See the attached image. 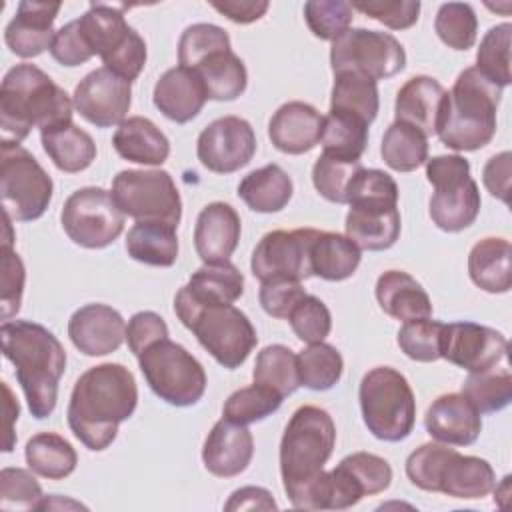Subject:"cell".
Returning <instances> with one entry per match:
<instances>
[{
  "instance_id": "obj_1",
  "label": "cell",
  "mask_w": 512,
  "mask_h": 512,
  "mask_svg": "<svg viewBox=\"0 0 512 512\" xmlns=\"http://www.w3.org/2000/svg\"><path fill=\"white\" fill-rule=\"evenodd\" d=\"M138 404L134 374L116 362L88 368L74 384L66 418L72 434L92 452L106 450Z\"/></svg>"
},
{
  "instance_id": "obj_2",
  "label": "cell",
  "mask_w": 512,
  "mask_h": 512,
  "mask_svg": "<svg viewBox=\"0 0 512 512\" xmlns=\"http://www.w3.org/2000/svg\"><path fill=\"white\" fill-rule=\"evenodd\" d=\"M2 352L16 368V380L24 390L34 418H48L58 400V384L66 370V350L42 324L30 320L2 322Z\"/></svg>"
},
{
  "instance_id": "obj_3",
  "label": "cell",
  "mask_w": 512,
  "mask_h": 512,
  "mask_svg": "<svg viewBox=\"0 0 512 512\" xmlns=\"http://www.w3.org/2000/svg\"><path fill=\"white\" fill-rule=\"evenodd\" d=\"M74 100L34 64L12 66L0 84L2 142L20 144L30 130L72 122Z\"/></svg>"
},
{
  "instance_id": "obj_4",
  "label": "cell",
  "mask_w": 512,
  "mask_h": 512,
  "mask_svg": "<svg viewBox=\"0 0 512 512\" xmlns=\"http://www.w3.org/2000/svg\"><path fill=\"white\" fill-rule=\"evenodd\" d=\"M502 88L486 78L476 66L464 68L452 90L438 128L444 146L456 152H474L490 144L496 134V110Z\"/></svg>"
},
{
  "instance_id": "obj_5",
  "label": "cell",
  "mask_w": 512,
  "mask_h": 512,
  "mask_svg": "<svg viewBox=\"0 0 512 512\" xmlns=\"http://www.w3.org/2000/svg\"><path fill=\"white\" fill-rule=\"evenodd\" d=\"M336 444L332 416L320 406H300L288 420L280 442V476L296 508L308 486L324 472Z\"/></svg>"
},
{
  "instance_id": "obj_6",
  "label": "cell",
  "mask_w": 512,
  "mask_h": 512,
  "mask_svg": "<svg viewBox=\"0 0 512 512\" xmlns=\"http://www.w3.org/2000/svg\"><path fill=\"white\" fill-rule=\"evenodd\" d=\"M406 476L420 490L462 500L484 498L496 488V474L488 460L464 456L442 442L416 448L406 458Z\"/></svg>"
},
{
  "instance_id": "obj_7",
  "label": "cell",
  "mask_w": 512,
  "mask_h": 512,
  "mask_svg": "<svg viewBox=\"0 0 512 512\" xmlns=\"http://www.w3.org/2000/svg\"><path fill=\"white\" fill-rule=\"evenodd\" d=\"M174 312L202 348L228 370L242 366L258 342L248 316L232 304H198L180 288Z\"/></svg>"
},
{
  "instance_id": "obj_8",
  "label": "cell",
  "mask_w": 512,
  "mask_h": 512,
  "mask_svg": "<svg viewBox=\"0 0 512 512\" xmlns=\"http://www.w3.org/2000/svg\"><path fill=\"white\" fill-rule=\"evenodd\" d=\"M362 420L374 438L400 442L416 422L414 392L404 374L390 366L368 370L358 388Z\"/></svg>"
},
{
  "instance_id": "obj_9",
  "label": "cell",
  "mask_w": 512,
  "mask_h": 512,
  "mask_svg": "<svg viewBox=\"0 0 512 512\" xmlns=\"http://www.w3.org/2000/svg\"><path fill=\"white\" fill-rule=\"evenodd\" d=\"M426 178L434 186L430 218L444 232H460L478 218L482 198L470 176V162L460 154L432 156L426 160Z\"/></svg>"
},
{
  "instance_id": "obj_10",
  "label": "cell",
  "mask_w": 512,
  "mask_h": 512,
  "mask_svg": "<svg viewBox=\"0 0 512 512\" xmlns=\"http://www.w3.org/2000/svg\"><path fill=\"white\" fill-rule=\"evenodd\" d=\"M138 364L150 390L172 406H192L206 392V372L202 364L170 338L148 346L138 356Z\"/></svg>"
},
{
  "instance_id": "obj_11",
  "label": "cell",
  "mask_w": 512,
  "mask_h": 512,
  "mask_svg": "<svg viewBox=\"0 0 512 512\" xmlns=\"http://www.w3.org/2000/svg\"><path fill=\"white\" fill-rule=\"evenodd\" d=\"M54 184L38 160L20 144L0 146V198L12 222L40 218L52 200Z\"/></svg>"
},
{
  "instance_id": "obj_12",
  "label": "cell",
  "mask_w": 512,
  "mask_h": 512,
  "mask_svg": "<svg viewBox=\"0 0 512 512\" xmlns=\"http://www.w3.org/2000/svg\"><path fill=\"white\" fill-rule=\"evenodd\" d=\"M112 198L136 222H164L178 228L182 200L166 170H122L112 180Z\"/></svg>"
},
{
  "instance_id": "obj_13",
  "label": "cell",
  "mask_w": 512,
  "mask_h": 512,
  "mask_svg": "<svg viewBox=\"0 0 512 512\" xmlns=\"http://www.w3.org/2000/svg\"><path fill=\"white\" fill-rule=\"evenodd\" d=\"M332 72H358L372 80L396 76L406 66L404 46L388 32L348 28L330 46Z\"/></svg>"
},
{
  "instance_id": "obj_14",
  "label": "cell",
  "mask_w": 512,
  "mask_h": 512,
  "mask_svg": "<svg viewBox=\"0 0 512 512\" xmlns=\"http://www.w3.org/2000/svg\"><path fill=\"white\" fill-rule=\"evenodd\" d=\"M60 222L74 244L90 250L106 248L124 230V214L116 206L112 192L100 186L72 192L62 206Z\"/></svg>"
},
{
  "instance_id": "obj_15",
  "label": "cell",
  "mask_w": 512,
  "mask_h": 512,
  "mask_svg": "<svg viewBox=\"0 0 512 512\" xmlns=\"http://www.w3.org/2000/svg\"><path fill=\"white\" fill-rule=\"evenodd\" d=\"M318 230L298 228V230H272L262 236L256 244L250 260L252 274L260 280H306L312 276L310 246Z\"/></svg>"
},
{
  "instance_id": "obj_16",
  "label": "cell",
  "mask_w": 512,
  "mask_h": 512,
  "mask_svg": "<svg viewBox=\"0 0 512 512\" xmlns=\"http://www.w3.org/2000/svg\"><path fill=\"white\" fill-rule=\"evenodd\" d=\"M256 154V134L248 120L222 116L210 122L198 136L196 156L204 168L216 174H232Z\"/></svg>"
},
{
  "instance_id": "obj_17",
  "label": "cell",
  "mask_w": 512,
  "mask_h": 512,
  "mask_svg": "<svg viewBox=\"0 0 512 512\" xmlns=\"http://www.w3.org/2000/svg\"><path fill=\"white\" fill-rule=\"evenodd\" d=\"M508 352V340L502 332L474 324L452 322L444 324L440 358L468 372H484L498 366Z\"/></svg>"
},
{
  "instance_id": "obj_18",
  "label": "cell",
  "mask_w": 512,
  "mask_h": 512,
  "mask_svg": "<svg viewBox=\"0 0 512 512\" xmlns=\"http://www.w3.org/2000/svg\"><path fill=\"white\" fill-rule=\"evenodd\" d=\"M132 104V82L108 68H96L86 74L74 90V108L98 128L122 124Z\"/></svg>"
},
{
  "instance_id": "obj_19",
  "label": "cell",
  "mask_w": 512,
  "mask_h": 512,
  "mask_svg": "<svg viewBox=\"0 0 512 512\" xmlns=\"http://www.w3.org/2000/svg\"><path fill=\"white\" fill-rule=\"evenodd\" d=\"M328 510H346L364 496L384 492L392 482L390 464L370 452H354L340 460L330 472Z\"/></svg>"
},
{
  "instance_id": "obj_20",
  "label": "cell",
  "mask_w": 512,
  "mask_h": 512,
  "mask_svg": "<svg viewBox=\"0 0 512 512\" xmlns=\"http://www.w3.org/2000/svg\"><path fill=\"white\" fill-rule=\"evenodd\" d=\"M346 236L360 248L370 252L388 250L400 236L398 200L360 198L350 202L346 214Z\"/></svg>"
},
{
  "instance_id": "obj_21",
  "label": "cell",
  "mask_w": 512,
  "mask_h": 512,
  "mask_svg": "<svg viewBox=\"0 0 512 512\" xmlns=\"http://www.w3.org/2000/svg\"><path fill=\"white\" fill-rule=\"evenodd\" d=\"M72 344L86 356H106L116 352L126 338V324L118 310L108 304H86L68 320Z\"/></svg>"
},
{
  "instance_id": "obj_22",
  "label": "cell",
  "mask_w": 512,
  "mask_h": 512,
  "mask_svg": "<svg viewBox=\"0 0 512 512\" xmlns=\"http://www.w3.org/2000/svg\"><path fill=\"white\" fill-rule=\"evenodd\" d=\"M426 432L448 446H470L482 430L480 412L462 392L438 396L424 416Z\"/></svg>"
},
{
  "instance_id": "obj_23",
  "label": "cell",
  "mask_w": 512,
  "mask_h": 512,
  "mask_svg": "<svg viewBox=\"0 0 512 512\" xmlns=\"http://www.w3.org/2000/svg\"><path fill=\"white\" fill-rule=\"evenodd\" d=\"M448 104V90L432 76L410 78L396 94L394 116L398 122L418 128L426 138L436 134Z\"/></svg>"
},
{
  "instance_id": "obj_24",
  "label": "cell",
  "mask_w": 512,
  "mask_h": 512,
  "mask_svg": "<svg viewBox=\"0 0 512 512\" xmlns=\"http://www.w3.org/2000/svg\"><path fill=\"white\" fill-rule=\"evenodd\" d=\"M60 8V2H20L16 16L4 30L6 46L20 58H36L44 50H50L56 34L52 26Z\"/></svg>"
},
{
  "instance_id": "obj_25",
  "label": "cell",
  "mask_w": 512,
  "mask_h": 512,
  "mask_svg": "<svg viewBox=\"0 0 512 512\" xmlns=\"http://www.w3.org/2000/svg\"><path fill=\"white\" fill-rule=\"evenodd\" d=\"M254 456V438L244 424L226 418L218 420L202 446L206 470L218 478H232L244 472Z\"/></svg>"
},
{
  "instance_id": "obj_26",
  "label": "cell",
  "mask_w": 512,
  "mask_h": 512,
  "mask_svg": "<svg viewBox=\"0 0 512 512\" xmlns=\"http://www.w3.org/2000/svg\"><path fill=\"white\" fill-rule=\"evenodd\" d=\"M242 222L226 202H210L196 218L194 248L204 264L228 262L238 246Z\"/></svg>"
},
{
  "instance_id": "obj_27",
  "label": "cell",
  "mask_w": 512,
  "mask_h": 512,
  "mask_svg": "<svg viewBox=\"0 0 512 512\" xmlns=\"http://www.w3.org/2000/svg\"><path fill=\"white\" fill-rule=\"evenodd\" d=\"M324 116L310 104L292 100L282 104L268 122V136L284 154L310 152L322 136Z\"/></svg>"
},
{
  "instance_id": "obj_28",
  "label": "cell",
  "mask_w": 512,
  "mask_h": 512,
  "mask_svg": "<svg viewBox=\"0 0 512 512\" xmlns=\"http://www.w3.org/2000/svg\"><path fill=\"white\" fill-rule=\"evenodd\" d=\"M152 100L168 120L186 124L202 112L208 96L200 76L194 70L174 66L158 78Z\"/></svg>"
},
{
  "instance_id": "obj_29",
  "label": "cell",
  "mask_w": 512,
  "mask_h": 512,
  "mask_svg": "<svg viewBox=\"0 0 512 512\" xmlns=\"http://www.w3.org/2000/svg\"><path fill=\"white\" fill-rule=\"evenodd\" d=\"M376 300L380 308L402 322L430 318L432 302L422 284L404 270H386L376 280Z\"/></svg>"
},
{
  "instance_id": "obj_30",
  "label": "cell",
  "mask_w": 512,
  "mask_h": 512,
  "mask_svg": "<svg viewBox=\"0 0 512 512\" xmlns=\"http://www.w3.org/2000/svg\"><path fill=\"white\" fill-rule=\"evenodd\" d=\"M112 146L124 160L146 166H160L170 156V140L144 116H130L118 124Z\"/></svg>"
},
{
  "instance_id": "obj_31",
  "label": "cell",
  "mask_w": 512,
  "mask_h": 512,
  "mask_svg": "<svg viewBox=\"0 0 512 512\" xmlns=\"http://www.w3.org/2000/svg\"><path fill=\"white\" fill-rule=\"evenodd\" d=\"M470 280L490 294H504L512 286V246L506 238H482L468 254Z\"/></svg>"
},
{
  "instance_id": "obj_32",
  "label": "cell",
  "mask_w": 512,
  "mask_h": 512,
  "mask_svg": "<svg viewBox=\"0 0 512 512\" xmlns=\"http://www.w3.org/2000/svg\"><path fill=\"white\" fill-rule=\"evenodd\" d=\"M40 140L54 166L68 174L86 170L96 158V144L92 136L74 122L40 130Z\"/></svg>"
},
{
  "instance_id": "obj_33",
  "label": "cell",
  "mask_w": 512,
  "mask_h": 512,
  "mask_svg": "<svg viewBox=\"0 0 512 512\" xmlns=\"http://www.w3.org/2000/svg\"><path fill=\"white\" fill-rule=\"evenodd\" d=\"M294 192L292 178L278 164H266L246 174L238 184V196L260 214H272L286 208Z\"/></svg>"
},
{
  "instance_id": "obj_34",
  "label": "cell",
  "mask_w": 512,
  "mask_h": 512,
  "mask_svg": "<svg viewBox=\"0 0 512 512\" xmlns=\"http://www.w3.org/2000/svg\"><path fill=\"white\" fill-rule=\"evenodd\" d=\"M360 260V248L348 236L338 232H316L310 246L312 276H320L328 282H340L356 272Z\"/></svg>"
},
{
  "instance_id": "obj_35",
  "label": "cell",
  "mask_w": 512,
  "mask_h": 512,
  "mask_svg": "<svg viewBox=\"0 0 512 512\" xmlns=\"http://www.w3.org/2000/svg\"><path fill=\"white\" fill-rule=\"evenodd\" d=\"M194 70L206 90L208 100L230 102L236 100L248 84V72L240 56L230 50H218L206 56Z\"/></svg>"
},
{
  "instance_id": "obj_36",
  "label": "cell",
  "mask_w": 512,
  "mask_h": 512,
  "mask_svg": "<svg viewBox=\"0 0 512 512\" xmlns=\"http://www.w3.org/2000/svg\"><path fill=\"white\" fill-rule=\"evenodd\" d=\"M182 292L198 304H234L244 292V276L230 260L204 264L182 286Z\"/></svg>"
},
{
  "instance_id": "obj_37",
  "label": "cell",
  "mask_w": 512,
  "mask_h": 512,
  "mask_svg": "<svg viewBox=\"0 0 512 512\" xmlns=\"http://www.w3.org/2000/svg\"><path fill=\"white\" fill-rule=\"evenodd\" d=\"M126 252L132 260L168 268L178 258L176 226L164 222H136L126 236Z\"/></svg>"
},
{
  "instance_id": "obj_38",
  "label": "cell",
  "mask_w": 512,
  "mask_h": 512,
  "mask_svg": "<svg viewBox=\"0 0 512 512\" xmlns=\"http://www.w3.org/2000/svg\"><path fill=\"white\" fill-rule=\"evenodd\" d=\"M28 468L48 480H62L76 470L78 454L72 444L56 432L34 434L24 448Z\"/></svg>"
},
{
  "instance_id": "obj_39",
  "label": "cell",
  "mask_w": 512,
  "mask_h": 512,
  "mask_svg": "<svg viewBox=\"0 0 512 512\" xmlns=\"http://www.w3.org/2000/svg\"><path fill=\"white\" fill-rule=\"evenodd\" d=\"M368 126L370 124L356 114L330 110L328 116H324V126L320 136L324 154H330L342 160H360L368 144Z\"/></svg>"
},
{
  "instance_id": "obj_40",
  "label": "cell",
  "mask_w": 512,
  "mask_h": 512,
  "mask_svg": "<svg viewBox=\"0 0 512 512\" xmlns=\"http://www.w3.org/2000/svg\"><path fill=\"white\" fill-rule=\"evenodd\" d=\"M252 378L254 384H260L286 398L302 386L298 374V356L284 344H270L258 352Z\"/></svg>"
},
{
  "instance_id": "obj_41",
  "label": "cell",
  "mask_w": 512,
  "mask_h": 512,
  "mask_svg": "<svg viewBox=\"0 0 512 512\" xmlns=\"http://www.w3.org/2000/svg\"><path fill=\"white\" fill-rule=\"evenodd\" d=\"M330 110H342L360 116L372 124L380 110L376 80L358 72L334 74V86L330 94Z\"/></svg>"
},
{
  "instance_id": "obj_42",
  "label": "cell",
  "mask_w": 512,
  "mask_h": 512,
  "mask_svg": "<svg viewBox=\"0 0 512 512\" xmlns=\"http://www.w3.org/2000/svg\"><path fill=\"white\" fill-rule=\"evenodd\" d=\"M382 160L396 172H412L428 160V138L414 126L394 120L380 146Z\"/></svg>"
},
{
  "instance_id": "obj_43",
  "label": "cell",
  "mask_w": 512,
  "mask_h": 512,
  "mask_svg": "<svg viewBox=\"0 0 512 512\" xmlns=\"http://www.w3.org/2000/svg\"><path fill=\"white\" fill-rule=\"evenodd\" d=\"M462 394L480 414L500 412L512 400V374L508 368L470 372L462 384Z\"/></svg>"
},
{
  "instance_id": "obj_44",
  "label": "cell",
  "mask_w": 512,
  "mask_h": 512,
  "mask_svg": "<svg viewBox=\"0 0 512 512\" xmlns=\"http://www.w3.org/2000/svg\"><path fill=\"white\" fill-rule=\"evenodd\" d=\"M344 370V360L342 354L326 342H316L308 344L298 354V374H300V384L324 392L330 390L334 384H338L340 376Z\"/></svg>"
},
{
  "instance_id": "obj_45",
  "label": "cell",
  "mask_w": 512,
  "mask_h": 512,
  "mask_svg": "<svg viewBox=\"0 0 512 512\" xmlns=\"http://www.w3.org/2000/svg\"><path fill=\"white\" fill-rule=\"evenodd\" d=\"M12 220L4 214V236H2V276H0V310L2 320H12L22 304V292L26 282V270L22 258L12 248Z\"/></svg>"
},
{
  "instance_id": "obj_46",
  "label": "cell",
  "mask_w": 512,
  "mask_h": 512,
  "mask_svg": "<svg viewBox=\"0 0 512 512\" xmlns=\"http://www.w3.org/2000/svg\"><path fill=\"white\" fill-rule=\"evenodd\" d=\"M360 160H342L330 154L318 156V160L312 166V184L316 192L334 204H346L348 202V188L362 170Z\"/></svg>"
},
{
  "instance_id": "obj_47",
  "label": "cell",
  "mask_w": 512,
  "mask_h": 512,
  "mask_svg": "<svg viewBox=\"0 0 512 512\" xmlns=\"http://www.w3.org/2000/svg\"><path fill=\"white\" fill-rule=\"evenodd\" d=\"M510 36H512L510 22L492 26L480 40V48L476 52V68L500 88L512 82Z\"/></svg>"
},
{
  "instance_id": "obj_48",
  "label": "cell",
  "mask_w": 512,
  "mask_h": 512,
  "mask_svg": "<svg viewBox=\"0 0 512 512\" xmlns=\"http://www.w3.org/2000/svg\"><path fill=\"white\" fill-rule=\"evenodd\" d=\"M434 30L448 48L468 50L478 34L476 12L466 2H446L436 12Z\"/></svg>"
},
{
  "instance_id": "obj_49",
  "label": "cell",
  "mask_w": 512,
  "mask_h": 512,
  "mask_svg": "<svg viewBox=\"0 0 512 512\" xmlns=\"http://www.w3.org/2000/svg\"><path fill=\"white\" fill-rule=\"evenodd\" d=\"M282 396L260 386V384H252L246 388H240L236 392H232L228 396V400L224 402V418L234 422V424H254L260 422L264 418H268L270 414H274L280 404H282Z\"/></svg>"
},
{
  "instance_id": "obj_50",
  "label": "cell",
  "mask_w": 512,
  "mask_h": 512,
  "mask_svg": "<svg viewBox=\"0 0 512 512\" xmlns=\"http://www.w3.org/2000/svg\"><path fill=\"white\" fill-rule=\"evenodd\" d=\"M230 50V36L224 28L208 22L188 26L178 40V62L184 68H196L206 56Z\"/></svg>"
},
{
  "instance_id": "obj_51",
  "label": "cell",
  "mask_w": 512,
  "mask_h": 512,
  "mask_svg": "<svg viewBox=\"0 0 512 512\" xmlns=\"http://www.w3.org/2000/svg\"><path fill=\"white\" fill-rule=\"evenodd\" d=\"M444 322L432 318L408 320L398 330V346L400 350L416 362H434L440 358V342H442Z\"/></svg>"
},
{
  "instance_id": "obj_52",
  "label": "cell",
  "mask_w": 512,
  "mask_h": 512,
  "mask_svg": "<svg viewBox=\"0 0 512 512\" xmlns=\"http://www.w3.org/2000/svg\"><path fill=\"white\" fill-rule=\"evenodd\" d=\"M352 18V6L342 0H310L304 4V20L320 40H336L350 28Z\"/></svg>"
},
{
  "instance_id": "obj_53",
  "label": "cell",
  "mask_w": 512,
  "mask_h": 512,
  "mask_svg": "<svg viewBox=\"0 0 512 512\" xmlns=\"http://www.w3.org/2000/svg\"><path fill=\"white\" fill-rule=\"evenodd\" d=\"M44 500L38 480L24 468H2L0 472V508L38 510Z\"/></svg>"
},
{
  "instance_id": "obj_54",
  "label": "cell",
  "mask_w": 512,
  "mask_h": 512,
  "mask_svg": "<svg viewBox=\"0 0 512 512\" xmlns=\"http://www.w3.org/2000/svg\"><path fill=\"white\" fill-rule=\"evenodd\" d=\"M288 322L294 334L306 344L324 342V338L330 334V328H332V316L328 306L312 294H306L292 308V312L288 314Z\"/></svg>"
},
{
  "instance_id": "obj_55",
  "label": "cell",
  "mask_w": 512,
  "mask_h": 512,
  "mask_svg": "<svg viewBox=\"0 0 512 512\" xmlns=\"http://www.w3.org/2000/svg\"><path fill=\"white\" fill-rule=\"evenodd\" d=\"M352 10L382 22L390 30H406L418 22L420 2L414 0H356Z\"/></svg>"
},
{
  "instance_id": "obj_56",
  "label": "cell",
  "mask_w": 512,
  "mask_h": 512,
  "mask_svg": "<svg viewBox=\"0 0 512 512\" xmlns=\"http://www.w3.org/2000/svg\"><path fill=\"white\" fill-rule=\"evenodd\" d=\"M50 54L52 58L62 64V66H80L84 62H88L94 54V50L90 48L84 32L80 30L78 18L66 22L64 26H60L54 34L52 46H50Z\"/></svg>"
},
{
  "instance_id": "obj_57",
  "label": "cell",
  "mask_w": 512,
  "mask_h": 512,
  "mask_svg": "<svg viewBox=\"0 0 512 512\" xmlns=\"http://www.w3.org/2000/svg\"><path fill=\"white\" fill-rule=\"evenodd\" d=\"M306 296L300 280L290 278H276L266 280L260 286V306L266 314L274 318H288L292 308Z\"/></svg>"
},
{
  "instance_id": "obj_58",
  "label": "cell",
  "mask_w": 512,
  "mask_h": 512,
  "mask_svg": "<svg viewBox=\"0 0 512 512\" xmlns=\"http://www.w3.org/2000/svg\"><path fill=\"white\" fill-rule=\"evenodd\" d=\"M146 42L144 38L132 28V32L128 34V38L116 48L112 50L108 56L102 58L104 68L112 70L114 74L122 76L124 80L132 82L140 76L144 64H146Z\"/></svg>"
},
{
  "instance_id": "obj_59",
  "label": "cell",
  "mask_w": 512,
  "mask_h": 512,
  "mask_svg": "<svg viewBox=\"0 0 512 512\" xmlns=\"http://www.w3.org/2000/svg\"><path fill=\"white\" fill-rule=\"evenodd\" d=\"M168 338V326L164 322V318L156 312L150 310H142L136 312L126 326V342L130 352L138 358L148 346H152L154 342Z\"/></svg>"
},
{
  "instance_id": "obj_60",
  "label": "cell",
  "mask_w": 512,
  "mask_h": 512,
  "mask_svg": "<svg viewBox=\"0 0 512 512\" xmlns=\"http://www.w3.org/2000/svg\"><path fill=\"white\" fill-rule=\"evenodd\" d=\"M510 160V152L504 150L492 156L482 170V182L486 190L504 204L510 202Z\"/></svg>"
},
{
  "instance_id": "obj_61",
  "label": "cell",
  "mask_w": 512,
  "mask_h": 512,
  "mask_svg": "<svg viewBox=\"0 0 512 512\" xmlns=\"http://www.w3.org/2000/svg\"><path fill=\"white\" fill-rule=\"evenodd\" d=\"M210 6L236 24H250L260 20L270 4L268 0H212Z\"/></svg>"
},
{
  "instance_id": "obj_62",
  "label": "cell",
  "mask_w": 512,
  "mask_h": 512,
  "mask_svg": "<svg viewBox=\"0 0 512 512\" xmlns=\"http://www.w3.org/2000/svg\"><path fill=\"white\" fill-rule=\"evenodd\" d=\"M278 504L266 488L244 486L230 494L224 510H276Z\"/></svg>"
},
{
  "instance_id": "obj_63",
  "label": "cell",
  "mask_w": 512,
  "mask_h": 512,
  "mask_svg": "<svg viewBox=\"0 0 512 512\" xmlns=\"http://www.w3.org/2000/svg\"><path fill=\"white\" fill-rule=\"evenodd\" d=\"M4 394H6V440H4V452H10L14 446V432H12V422L18 420L20 414V406L18 402L12 398L10 388L4 384Z\"/></svg>"
}]
</instances>
